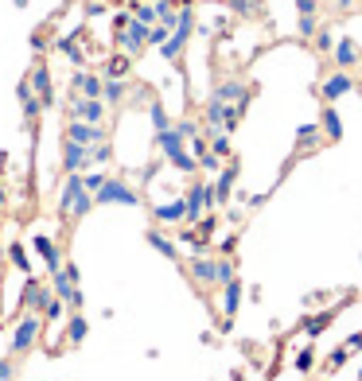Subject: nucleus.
Returning <instances> with one entry per match:
<instances>
[{
	"label": "nucleus",
	"mask_w": 362,
	"mask_h": 381,
	"mask_svg": "<svg viewBox=\"0 0 362 381\" xmlns=\"http://www.w3.org/2000/svg\"><path fill=\"white\" fill-rule=\"evenodd\" d=\"M187 222L183 226H199L211 210H218V195H215V183H206V179H195V183L187 187Z\"/></svg>",
	"instance_id": "nucleus-1"
},
{
	"label": "nucleus",
	"mask_w": 362,
	"mask_h": 381,
	"mask_svg": "<svg viewBox=\"0 0 362 381\" xmlns=\"http://www.w3.org/2000/svg\"><path fill=\"white\" fill-rule=\"evenodd\" d=\"M40 339H43V315H40V312H24L20 319L12 323L8 350H12V354H28Z\"/></svg>",
	"instance_id": "nucleus-2"
},
{
	"label": "nucleus",
	"mask_w": 362,
	"mask_h": 381,
	"mask_svg": "<svg viewBox=\"0 0 362 381\" xmlns=\"http://www.w3.org/2000/svg\"><path fill=\"white\" fill-rule=\"evenodd\" d=\"M94 203H98V206H140V191L133 183H125V179L109 176L106 187L94 195Z\"/></svg>",
	"instance_id": "nucleus-3"
},
{
	"label": "nucleus",
	"mask_w": 362,
	"mask_h": 381,
	"mask_svg": "<svg viewBox=\"0 0 362 381\" xmlns=\"http://www.w3.org/2000/svg\"><path fill=\"white\" fill-rule=\"evenodd\" d=\"M148 28H152V24H145V20H137V16H133V24H129L125 31H113V47H121L125 55H133V59H137V55H145Z\"/></svg>",
	"instance_id": "nucleus-4"
},
{
	"label": "nucleus",
	"mask_w": 362,
	"mask_h": 381,
	"mask_svg": "<svg viewBox=\"0 0 362 381\" xmlns=\"http://www.w3.org/2000/svg\"><path fill=\"white\" fill-rule=\"evenodd\" d=\"M20 303H24V312H40V315H47V307L55 303V292H51V284H40L35 276H28V280H24V296H20Z\"/></svg>",
	"instance_id": "nucleus-5"
},
{
	"label": "nucleus",
	"mask_w": 362,
	"mask_h": 381,
	"mask_svg": "<svg viewBox=\"0 0 362 381\" xmlns=\"http://www.w3.org/2000/svg\"><path fill=\"white\" fill-rule=\"evenodd\" d=\"M70 117H74V121H94V125H106L109 105L101 98H82V94H74V101H70Z\"/></svg>",
	"instance_id": "nucleus-6"
},
{
	"label": "nucleus",
	"mask_w": 362,
	"mask_h": 381,
	"mask_svg": "<svg viewBox=\"0 0 362 381\" xmlns=\"http://www.w3.org/2000/svg\"><path fill=\"white\" fill-rule=\"evenodd\" d=\"M187 276H191V284H199V288H215L218 284V261L206 257V253H195L187 261Z\"/></svg>",
	"instance_id": "nucleus-7"
},
{
	"label": "nucleus",
	"mask_w": 362,
	"mask_h": 381,
	"mask_svg": "<svg viewBox=\"0 0 362 381\" xmlns=\"http://www.w3.org/2000/svg\"><path fill=\"white\" fill-rule=\"evenodd\" d=\"M351 90H354V74H351V70H339V67H335L331 74L320 82V98H323V101H339L343 94H351Z\"/></svg>",
	"instance_id": "nucleus-8"
},
{
	"label": "nucleus",
	"mask_w": 362,
	"mask_h": 381,
	"mask_svg": "<svg viewBox=\"0 0 362 381\" xmlns=\"http://www.w3.org/2000/svg\"><path fill=\"white\" fill-rule=\"evenodd\" d=\"M67 140H79V144H101V140H109L106 125H94V121H67Z\"/></svg>",
	"instance_id": "nucleus-9"
},
{
	"label": "nucleus",
	"mask_w": 362,
	"mask_h": 381,
	"mask_svg": "<svg viewBox=\"0 0 362 381\" xmlns=\"http://www.w3.org/2000/svg\"><path fill=\"white\" fill-rule=\"evenodd\" d=\"M31 249L43 257L47 273H59L63 264H67V257H63V245L55 242V237H47V234H35V237H31Z\"/></svg>",
	"instance_id": "nucleus-10"
},
{
	"label": "nucleus",
	"mask_w": 362,
	"mask_h": 381,
	"mask_svg": "<svg viewBox=\"0 0 362 381\" xmlns=\"http://www.w3.org/2000/svg\"><path fill=\"white\" fill-rule=\"evenodd\" d=\"M226 113H230V101H222V98H206V105H203V137H215V133H222V125H226Z\"/></svg>",
	"instance_id": "nucleus-11"
},
{
	"label": "nucleus",
	"mask_w": 362,
	"mask_h": 381,
	"mask_svg": "<svg viewBox=\"0 0 362 381\" xmlns=\"http://www.w3.org/2000/svg\"><path fill=\"white\" fill-rule=\"evenodd\" d=\"M331 62L339 70H354L362 62V43L351 40V35H343V40H335V51H331Z\"/></svg>",
	"instance_id": "nucleus-12"
},
{
	"label": "nucleus",
	"mask_w": 362,
	"mask_h": 381,
	"mask_svg": "<svg viewBox=\"0 0 362 381\" xmlns=\"http://www.w3.org/2000/svg\"><path fill=\"white\" fill-rule=\"evenodd\" d=\"M94 160H90V144L79 140H63V171H90Z\"/></svg>",
	"instance_id": "nucleus-13"
},
{
	"label": "nucleus",
	"mask_w": 362,
	"mask_h": 381,
	"mask_svg": "<svg viewBox=\"0 0 362 381\" xmlns=\"http://www.w3.org/2000/svg\"><path fill=\"white\" fill-rule=\"evenodd\" d=\"M16 98H20V109H24V121H28V128H35V125H40V113H43L47 105L40 101V94L31 90V82H28V78H24L20 86H16Z\"/></svg>",
	"instance_id": "nucleus-14"
},
{
	"label": "nucleus",
	"mask_w": 362,
	"mask_h": 381,
	"mask_svg": "<svg viewBox=\"0 0 362 381\" xmlns=\"http://www.w3.org/2000/svg\"><path fill=\"white\" fill-rule=\"evenodd\" d=\"M79 284H82V269H79V264H70V261L63 264L59 273H51V292L59 296V300H67Z\"/></svg>",
	"instance_id": "nucleus-15"
},
{
	"label": "nucleus",
	"mask_w": 362,
	"mask_h": 381,
	"mask_svg": "<svg viewBox=\"0 0 362 381\" xmlns=\"http://www.w3.org/2000/svg\"><path fill=\"white\" fill-rule=\"evenodd\" d=\"M28 82H31V90L40 94L43 105H47V109L55 105V86H51V67H47V62H35L31 74H28Z\"/></svg>",
	"instance_id": "nucleus-16"
},
{
	"label": "nucleus",
	"mask_w": 362,
	"mask_h": 381,
	"mask_svg": "<svg viewBox=\"0 0 362 381\" xmlns=\"http://www.w3.org/2000/svg\"><path fill=\"white\" fill-rule=\"evenodd\" d=\"M101 86H106V78L94 74V70H74L70 74V90L82 94V98H101Z\"/></svg>",
	"instance_id": "nucleus-17"
},
{
	"label": "nucleus",
	"mask_w": 362,
	"mask_h": 381,
	"mask_svg": "<svg viewBox=\"0 0 362 381\" xmlns=\"http://www.w3.org/2000/svg\"><path fill=\"white\" fill-rule=\"evenodd\" d=\"M152 218H156L160 226H183V222H187V203H183V198L156 203V206H152Z\"/></svg>",
	"instance_id": "nucleus-18"
},
{
	"label": "nucleus",
	"mask_w": 362,
	"mask_h": 381,
	"mask_svg": "<svg viewBox=\"0 0 362 381\" xmlns=\"http://www.w3.org/2000/svg\"><path fill=\"white\" fill-rule=\"evenodd\" d=\"M86 191V183H82V171H67V179H63V191H59V214L67 218L70 206H74V198Z\"/></svg>",
	"instance_id": "nucleus-19"
},
{
	"label": "nucleus",
	"mask_w": 362,
	"mask_h": 381,
	"mask_svg": "<svg viewBox=\"0 0 362 381\" xmlns=\"http://www.w3.org/2000/svg\"><path fill=\"white\" fill-rule=\"evenodd\" d=\"M156 148H160V156H164V160H172L176 152H183V148H187V137L172 125V128H164V133H156Z\"/></svg>",
	"instance_id": "nucleus-20"
},
{
	"label": "nucleus",
	"mask_w": 362,
	"mask_h": 381,
	"mask_svg": "<svg viewBox=\"0 0 362 381\" xmlns=\"http://www.w3.org/2000/svg\"><path fill=\"white\" fill-rule=\"evenodd\" d=\"M234 183H238V164L230 160V164L218 171V179H215V195H218V206H226L230 203V195H234Z\"/></svg>",
	"instance_id": "nucleus-21"
},
{
	"label": "nucleus",
	"mask_w": 362,
	"mask_h": 381,
	"mask_svg": "<svg viewBox=\"0 0 362 381\" xmlns=\"http://www.w3.org/2000/svg\"><path fill=\"white\" fill-rule=\"evenodd\" d=\"M215 98H222V101H249V98H254V90L245 86V82H238V78H222L215 86Z\"/></svg>",
	"instance_id": "nucleus-22"
},
{
	"label": "nucleus",
	"mask_w": 362,
	"mask_h": 381,
	"mask_svg": "<svg viewBox=\"0 0 362 381\" xmlns=\"http://www.w3.org/2000/svg\"><path fill=\"white\" fill-rule=\"evenodd\" d=\"M320 128H323V137L331 140H343V117H339V109H335V101H327L323 105V113H320Z\"/></svg>",
	"instance_id": "nucleus-23"
},
{
	"label": "nucleus",
	"mask_w": 362,
	"mask_h": 381,
	"mask_svg": "<svg viewBox=\"0 0 362 381\" xmlns=\"http://www.w3.org/2000/svg\"><path fill=\"white\" fill-rule=\"evenodd\" d=\"M133 94V86H129V78H106V86H101V101L106 105H125V98Z\"/></svg>",
	"instance_id": "nucleus-24"
},
{
	"label": "nucleus",
	"mask_w": 362,
	"mask_h": 381,
	"mask_svg": "<svg viewBox=\"0 0 362 381\" xmlns=\"http://www.w3.org/2000/svg\"><path fill=\"white\" fill-rule=\"evenodd\" d=\"M129 70H133V55H125V51H121V55H113V59H106L101 62V78H129Z\"/></svg>",
	"instance_id": "nucleus-25"
},
{
	"label": "nucleus",
	"mask_w": 362,
	"mask_h": 381,
	"mask_svg": "<svg viewBox=\"0 0 362 381\" xmlns=\"http://www.w3.org/2000/svg\"><path fill=\"white\" fill-rule=\"evenodd\" d=\"M145 242L152 245V249H156L160 257H167V261H179V249H176V242H172V237H167L164 230H148V234H145Z\"/></svg>",
	"instance_id": "nucleus-26"
},
{
	"label": "nucleus",
	"mask_w": 362,
	"mask_h": 381,
	"mask_svg": "<svg viewBox=\"0 0 362 381\" xmlns=\"http://www.w3.org/2000/svg\"><path fill=\"white\" fill-rule=\"evenodd\" d=\"M242 280H230V284H222V315L226 319H234L238 315V307H242Z\"/></svg>",
	"instance_id": "nucleus-27"
},
{
	"label": "nucleus",
	"mask_w": 362,
	"mask_h": 381,
	"mask_svg": "<svg viewBox=\"0 0 362 381\" xmlns=\"http://www.w3.org/2000/svg\"><path fill=\"white\" fill-rule=\"evenodd\" d=\"M323 140V128L320 125H300L296 128V152H315Z\"/></svg>",
	"instance_id": "nucleus-28"
},
{
	"label": "nucleus",
	"mask_w": 362,
	"mask_h": 381,
	"mask_svg": "<svg viewBox=\"0 0 362 381\" xmlns=\"http://www.w3.org/2000/svg\"><path fill=\"white\" fill-rule=\"evenodd\" d=\"M335 312H339V307H331V312H320V315H312V319H304V323H300V331L308 335V339H320V335L331 327Z\"/></svg>",
	"instance_id": "nucleus-29"
},
{
	"label": "nucleus",
	"mask_w": 362,
	"mask_h": 381,
	"mask_svg": "<svg viewBox=\"0 0 362 381\" xmlns=\"http://www.w3.org/2000/svg\"><path fill=\"white\" fill-rule=\"evenodd\" d=\"M86 335H90V323L82 319V312H74V315H70V323H67V346H82Z\"/></svg>",
	"instance_id": "nucleus-30"
},
{
	"label": "nucleus",
	"mask_w": 362,
	"mask_h": 381,
	"mask_svg": "<svg viewBox=\"0 0 362 381\" xmlns=\"http://www.w3.org/2000/svg\"><path fill=\"white\" fill-rule=\"evenodd\" d=\"M183 51H187V40L172 31V35H167V43L160 47V55H164V62H176V59H183Z\"/></svg>",
	"instance_id": "nucleus-31"
},
{
	"label": "nucleus",
	"mask_w": 362,
	"mask_h": 381,
	"mask_svg": "<svg viewBox=\"0 0 362 381\" xmlns=\"http://www.w3.org/2000/svg\"><path fill=\"white\" fill-rule=\"evenodd\" d=\"M8 261L16 264V269H20L24 276H31V273H35V269H31V261H28V249H24L20 242H8Z\"/></svg>",
	"instance_id": "nucleus-32"
},
{
	"label": "nucleus",
	"mask_w": 362,
	"mask_h": 381,
	"mask_svg": "<svg viewBox=\"0 0 362 381\" xmlns=\"http://www.w3.org/2000/svg\"><path fill=\"white\" fill-rule=\"evenodd\" d=\"M94 206H98V203H94V191H82V195L74 198V206H70V214H67V218H70V222H74V218H86Z\"/></svg>",
	"instance_id": "nucleus-33"
},
{
	"label": "nucleus",
	"mask_w": 362,
	"mask_h": 381,
	"mask_svg": "<svg viewBox=\"0 0 362 381\" xmlns=\"http://www.w3.org/2000/svg\"><path fill=\"white\" fill-rule=\"evenodd\" d=\"M148 121H152V128H156V133L172 128V117H167V109L160 105V101H148Z\"/></svg>",
	"instance_id": "nucleus-34"
},
{
	"label": "nucleus",
	"mask_w": 362,
	"mask_h": 381,
	"mask_svg": "<svg viewBox=\"0 0 362 381\" xmlns=\"http://www.w3.org/2000/svg\"><path fill=\"white\" fill-rule=\"evenodd\" d=\"M293 370L300 373V378H304V373H312V370H315V350H312V346H304V350H296V358H293Z\"/></svg>",
	"instance_id": "nucleus-35"
},
{
	"label": "nucleus",
	"mask_w": 362,
	"mask_h": 381,
	"mask_svg": "<svg viewBox=\"0 0 362 381\" xmlns=\"http://www.w3.org/2000/svg\"><path fill=\"white\" fill-rule=\"evenodd\" d=\"M206 140H211V152H215V156H222V160L234 156V148H230V133H215V137H206Z\"/></svg>",
	"instance_id": "nucleus-36"
},
{
	"label": "nucleus",
	"mask_w": 362,
	"mask_h": 381,
	"mask_svg": "<svg viewBox=\"0 0 362 381\" xmlns=\"http://www.w3.org/2000/svg\"><path fill=\"white\" fill-rule=\"evenodd\" d=\"M315 31H320V20H315V16H296V35H300V40H312Z\"/></svg>",
	"instance_id": "nucleus-37"
},
{
	"label": "nucleus",
	"mask_w": 362,
	"mask_h": 381,
	"mask_svg": "<svg viewBox=\"0 0 362 381\" xmlns=\"http://www.w3.org/2000/svg\"><path fill=\"white\" fill-rule=\"evenodd\" d=\"M167 35H172V28L156 20L152 28H148V47H164V43H167Z\"/></svg>",
	"instance_id": "nucleus-38"
},
{
	"label": "nucleus",
	"mask_w": 362,
	"mask_h": 381,
	"mask_svg": "<svg viewBox=\"0 0 362 381\" xmlns=\"http://www.w3.org/2000/svg\"><path fill=\"white\" fill-rule=\"evenodd\" d=\"M347 358H351V350H347V346H339V350H331V354H327V362H323V370H327V373L343 370V366H347Z\"/></svg>",
	"instance_id": "nucleus-39"
},
{
	"label": "nucleus",
	"mask_w": 362,
	"mask_h": 381,
	"mask_svg": "<svg viewBox=\"0 0 362 381\" xmlns=\"http://www.w3.org/2000/svg\"><path fill=\"white\" fill-rule=\"evenodd\" d=\"M312 43H315V51H320V55L335 51V35H331V28H320V31L312 35Z\"/></svg>",
	"instance_id": "nucleus-40"
},
{
	"label": "nucleus",
	"mask_w": 362,
	"mask_h": 381,
	"mask_svg": "<svg viewBox=\"0 0 362 381\" xmlns=\"http://www.w3.org/2000/svg\"><path fill=\"white\" fill-rule=\"evenodd\" d=\"M230 280H238V264L230 261V257H222V261H218V288L230 284Z\"/></svg>",
	"instance_id": "nucleus-41"
},
{
	"label": "nucleus",
	"mask_w": 362,
	"mask_h": 381,
	"mask_svg": "<svg viewBox=\"0 0 362 381\" xmlns=\"http://www.w3.org/2000/svg\"><path fill=\"white\" fill-rule=\"evenodd\" d=\"M90 160H94L98 167H106L109 160H113V148H109V140H101V144H94V148H90Z\"/></svg>",
	"instance_id": "nucleus-42"
},
{
	"label": "nucleus",
	"mask_w": 362,
	"mask_h": 381,
	"mask_svg": "<svg viewBox=\"0 0 362 381\" xmlns=\"http://www.w3.org/2000/svg\"><path fill=\"white\" fill-rule=\"evenodd\" d=\"M106 171H82V183H86V191H94V195H98L101 187H106Z\"/></svg>",
	"instance_id": "nucleus-43"
},
{
	"label": "nucleus",
	"mask_w": 362,
	"mask_h": 381,
	"mask_svg": "<svg viewBox=\"0 0 362 381\" xmlns=\"http://www.w3.org/2000/svg\"><path fill=\"white\" fill-rule=\"evenodd\" d=\"M199 171H222V156H215V152L206 148L203 156H199Z\"/></svg>",
	"instance_id": "nucleus-44"
},
{
	"label": "nucleus",
	"mask_w": 362,
	"mask_h": 381,
	"mask_svg": "<svg viewBox=\"0 0 362 381\" xmlns=\"http://www.w3.org/2000/svg\"><path fill=\"white\" fill-rule=\"evenodd\" d=\"M67 307H70V312H82V307H86V292H82V284L67 296Z\"/></svg>",
	"instance_id": "nucleus-45"
},
{
	"label": "nucleus",
	"mask_w": 362,
	"mask_h": 381,
	"mask_svg": "<svg viewBox=\"0 0 362 381\" xmlns=\"http://www.w3.org/2000/svg\"><path fill=\"white\" fill-rule=\"evenodd\" d=\"M176 128H179V133H183V137H187V140H195V137H199V133H203V128H199V121H179V125H176Z\"/></svg>",
	"instance_id": "nucleus-46"
},
{
	"label": "nucleus",
	"mask_w": 362,
	"mask_h": 381,
	"mask_svg": "<svg viewBox=\"0 0 362 381\" xmlns=\"http://www.w3.org/2000/svg\"><path fill=\"white\" fill-rule=\"evenodd\" d=\"M0 381H16V362L0 358Z\"/></svg>",
	"instance_id": "nucleus-47"
},
{
	"label": "nucleus",
	"mask_w": 362,
	"mask_h": 381,
	"mask_svg": "<svg viewBox=\"0 0 362 381\" xmlns=\"http://www.w3.org/2000/svg\"><path fill=\"white\" fill-rule=\"evenodd\" d=\"M226 4H230L238 16H254V0H226Z\"/></svg>",
	"instance_id": "nucleus-48"
},
{
	"label": "nucleus",
	"mask_w": 362,
	"mask_h": 381,
	"mask_svg": "<svg viewBox=\"0 0 362 381\" xmlns=\"http://www.w3.org/2000/svg\"><path fill=\"white\" fill-rule=\"evenodd\" d=\"M129 24H133V12H113V31H125L129 28Z\"/></svg>",
	"instance_id": "nucleus-49"
},
{
	"label": "nucleus",
	"mask_w": 362,
	"mask_h": 381,
	"mask_svg": "<svg viewBox=\"0 0 362 381\" xmlns=\"http://www.w3.org/2000/svg\"><path fill=\"white\" fill-rule=\"evenodd\" d=\"M293 4H296V16H315V8H320L315 0H293Z\"/></svg>",
	"instance_id": "nucleus-50"
},
{
	"label": "nucleus",
	"mask_w": 362,
	"mask_h": 381,
	"mask_svg": "<svg viewBox=\"0 0 362 381\" xmlns=\"http://www.w3.org/2000/svg\"><path fill=\"white\" fill-rule=\"evenodd\" d=\"M343 346H347V350H351V354H359V350H362V331H354L351 339L343 342Z\"/></svg>",
	"instance_id": "nucleus-51"
},
{
	"label": "nucleus",
	"mask_w": 362,
	"mask_h": 381,
	"mask_svg": "<svg viewBox=\"0 0 362 381\" xmlns=\"http://www.w3.org/2000/svg\"><path fill=\"white\" fill-rule=\"evenodd\" d=\"M101 12H106V4H101V0H90V4H86V16H101Z\"/></svg>",
	"instance_id": "nucleus-52"
},
{
	"label": "nucleus",
	"mask_w": 362,
	"mask_h": 381,
	"mask_svg": "<svg viewBox=\"0 0 362 381\" xmlns=\"http://www.w3.org/2000/svg\"><path fill=\"white\" fill-rule=\"evenodd\" d=\"M31 47H35V51H47V35H43V31H35V35H31Z\"/></svg>",
	"instance_id": "nucleus-53"
},
{
	"label": "nucleus",
	"mask_w": 362,
	"mask_h": 381,
	"mask_svg": "<svg viewBox=\"0 0 362 381\" xmlns=\"http://www.w3.org/2000/svg\"><path fill=\"white\" fill-rule=\"evenodd\" d=\"M234 245H238V237L230 234V237H222V245H218V249H222V253H234Z\"/></svg>",
	"instance_id": "nucleus-54"
},
{
	"label": "nucleus",
	"mask_w": 362,
	"mask_h": 381,
	"mask_svg": "<svg viewBox=\"0 0 362 381\" xmlns=\"http://www.w3.org/2000/svg\"><path fill=\"white\" fill-rule=\"evenodd\" d=\"M4 203H8V191H4V183H0V210H4Z\"/></svg>",
	"instance_id": "nucleus-55"
},
{
	"label": "nucleus",
	"mask_w": 362,
	"mask_h": 381,
	"mask_svg": "<svg viewBox=\"0 0 362 381\" xmlns=\"http://www.w3.org/2000/svg\"><path fill=\"white\" fill-rule=\"evenodd\" d=\"M31 0H12V8H28Z\"/></svg>",
	"instance_id": "nucleus-56"
},
{
	"label": "nucleus",
	"mask_w": 362,
	"mask_h": 381,
	"mask_svg": "<svg viewBox=\"0 0 362 381\" xmlns=\"http://www.w3.org/2000/svg\"><path fill=\"white\" fill-rule=\"evenodd\" d=\"M351 4H354V0H339V8H343V12H347V8H351Z\"/></svg>",
	"instance_id": "nucleus-57"
},
{
	"label": "nucleus",
	"mask_w": 362,
	"mask_h": 381,
	"mask_svg": "<svg viewBox=\"0 0 362 381\" xmlns=\"http://www.w3.org/2000/svg\"><path fill=\"white\" fill-rule=\"evenodd\" d=\"M0 234H4V218H0Z\"/></svg>",
	"instance_id": "nucleus-58"
},
{
	"label": "nucleus",
	"mask_w": 362,
	"mask_h": 381,
	"mask_svg": "<svg viewBox=\"0 0 362 381\" xmlns=\"http://www.w3.org/2000/svg\"><path fill=\"white\" fill-rule=\"evenodd\" d=\"M0 273H4V264H0Z\"/></svg>",
	"instance_id": "nucleus-59"
},
{
	"label": "nucleus",
	"mask_w": 362,
	"mask_h": 381,
	"mask_svg": "<svg viewBox=\"0 0 362 381\" xmlns=\"http://www.w3.org/2000/svg\"><path fill=\"white\" fill-rule=\"evenodd\" d=\"M148 4H156V0H148Z\"/></svg>",
	"instance_id": "nucleus-60"
},
{
	"label": "nucleus",
	"mask_w": 362,
	"mask_h": 381,
	"mask_svg": "<svg viewBox=\"0 0 362 381\" xmlns=\"http://www.w3.org/2000/svg\"><path fill=\"white\" fill-rule=\"evenodd\" d=\"M359 378H362V370H359Z\"/></svg>",
	"instance_id": "nucleus-61"
}]
</instances>
